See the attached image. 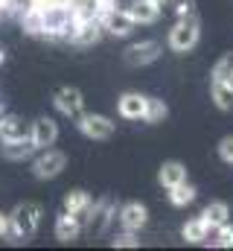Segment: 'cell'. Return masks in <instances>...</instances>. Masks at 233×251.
<instances>
[{"mask_svg":"<svg viewBox=\"0 0 233 251\" xmlns=\"http://www.w3.org/2000/svg\"><path fill=\"white\" fill-rule=\"evenodd\" d=\"M198 41H201V21H198V15L195 12L192 15H178V21L172 24L169 35H166L169 50L178 53V56H184V53L195 50Z\"/></svg>","mask_w":233,"mask_h":251,"instance_id":"1","label":"cell"},{"mask_svg":"<svg viewBox=\"0 0 233 251\" xmlns=\"http://www.w3.org/2000/svg\"><path fill=\"white\" fill-rule=\"evenodd\" d=\"M41 216H44V207L38 201H21V204H15V210L9 213V234L18 237V240L35 237V231L41 225Z\"/></svg>","mask_w":233,"mask_h":251,"instance_id":"2","label":"cell"},{"mask_svg":"<svg viewBox=\"0 0 233 251\" xmlns=\"http://www.w3.org/2000/svg\"><path fill=\"white\" fill-rule=\"evenodd\" d=\"M64 170H67V155H64L61 149H53V146L41 149V155L32 161V176H35L38 181H53V178H58Z\"/></svg>","mask_w":233,"mask_h":251,"instance_id":"3","label":"cell"},{"mask_svg":"<svg viewBox=\"0 0 233 251\" xmlns=\"http://www.w3.org/2000/svg\"><path fill=\"white\" fill-rule=\"evenodd\" d=\"M76 128L88 137V140H111L116 131V123L105 114H93V111H82L76 117Z\"/></svg>","mask_w":233,"mask_h":251,"instance_id":"4","label":"cell"},{"mask_svg":"<svg viewBox=\"0 0 233 251\" xmlns=\"http://www.w3.org/2000/svg\"><path fill=\"white\" fill-rule=\"evenodd\" d=\"M161 53H163L161 41L146 38V41H134L131 47H125L122 62L128 64V67H149V64H155L158 59H161Z\"/></svg>","mask_w":233,"mask_h":251,"instance_id":"5","label":"cell"},{"mask_svg":"<svg viewBox=\"0 0 233 251\" xmlns=\"http://www.w3.org/2000/svg\"><path fill=\"white\" fill-rule=\"evenodd\" d=\"M38 18H41V32H70V26L76 21L73 9H67V6H41Z\"/></svg>","mask_w":233,"mask_h":251,"instance_id":"6","label":"cell"},{"mask_svg":"<svg viewBox=\"0 0 233 251\" xmlns=\"http://www.w3.org/2000/svg\"><path fill=\"white\" fill-rule=\"evenodd\" d=\"M70 44L76 47H91V44H99L102 38V21H93V18H82V21H73L70 32H67Z\"/></svg>","mask_w":233,"mask_h":251,"instance_id":"7","label":"cell"},{"mask_svg":"<svg viewBox=\"0 0 233 251\" xmlns=\"http://www.w3.org/2000/svg\"><path fill=\"white\" fill-rule=\"evenodd\" d=\"M53 105H56L64 117H79L85 111V94L79 88L64 85V88H58L56 94H53Z\"/></svg>","mask_w":233,"mask_h":251,"instance_id":"8","label":"cell"},{"mask_svg":"<svg viewBox=\"0 0 233 251\" xmlns=\"http://www.w3.org/2000/svg\"><path fill=\"white\" fill-rule=\"evenodd\" d=\"M146 102H149L146 94H140V91H125V94H119V100H116V114H119L122 120H143Z\"/></svg>","mask_w":233,"mask_h":251,"instance_id":"9","label":"cell"},{"mask_svg":"<svg viewBox=\"0 0 233 251\" xmlns=\"http://www.w3.org/2000/svg\"><path fill=\"white\" fill-rule=\"evenodd\" d=\"M111 216H116V207H114V201L105 196L102 201H93L91 207H88V231L91 234H102L105 228H108V222H111Z\"/></svg>","mask_w":233,"mask_h":251,"instance_id":"10","label":"cell"},{"mask_svg":"<svg viewBox=\"0 0 233 251\" xmlns=\"http://www.w3.org/2000/svg\"><path fill=\"white\" fill-rule=\"evenodd\" d=\"M116 219H119V225H122L125 231H137V234H140V231L146 228V222H149V207L140 204V201H125V204L119 207Z\"/></svg>","mask_w":233,"mask_h":251,"instance_id":"11","label":"cell"},{"mask_svg":"<svg viewBox=\"0 0 233 251\" xmlns=\"http://www.w3.org/2000/svg\"><path fill=\"white\" fill-rule=\"evenodd\" d=\"M29 140L35 143V149L41 152V149H47V146H53L58 140V123L53 117H38L35 123L29 126Z\"/></svg>","mask_w":233,"mask_h":251,"instance_id":"12","label":"cell"},{"mask_svg":"<svg viewBox=\"0 0 233 251\" xmlns=\"http://www.w3.org/2000/svg\"><path fill=\"white\" fill-rule=\"evenodd\" d=\"M128 18L140 26H149V24H158L161 18V3L158 0H134L131 6H125Z\"/></svg>","mask_w":233,"mask_h":251,"instance_id":"13","label":"cell"},{"mask_svg":"<svg viewBox=\"0 0 233 251\" xmlns=\"http://www.w3.org/2000/svg\"><path fill=\"white\" fill-rule=\"evenodd\" d=\"M82 216H76V213H67V210H61L56 219V240L58 243H76L79 240V234H82Z\"/></svg>","mask_w":233,"mask_h":251,"instance_id":"14","label":"cell"},{"mask_svg":"<svg viewBox=\"0 0 233 251\" xmlns=\"http://www.w3.org/2000/svg\"><path fill=\"white\" fill-rule=\"evenodd\" d=\"M134 26H137V24L128 18V12H125V9H119V12H116V9H108V12H105V18H102V29H108V32L116 35V38L131 35V32H134Z\"/></svg>","mask_w":233,"mask_h":251,"instance_id":"15","label":"cell"},{"mask_svg":"<svg viewBox=\"0 0 233 251\" xmlns=\"http://www.w3.org/2000/svg\"><path fill=\"white\" fill-rule=\"evenodd\" d=\"M35 152H38V149H35V143H32L29 137H21V140H3V146H0V155H3L6 161H29Z\"/></svg>","mask_w":233,"mask_h":251,"instance_id":"16","label":"cell"},{"mask_svg":"<svg viewBox=\"0 0 233 251\" xmlns=\"http://www.w3.org/2000/svg\"><path fill=\"white\" fill-rule=\"evenodd\" d=\"M201 222H204L210 231H216V228H222L225 222H231V207H228V201H210V204L201 210Z\"/></svg>","mask_w":233,"mask_h":251,"instance_id":"17","label":"cell"},{"mask_svg":"<svg viewBox=\"0 0 233 251\" xmlns=\"http://www.w3.org/2000/svg\"><path fill=\"white\" fill-rule=\"evenodd\" d=\"M181 181H186V167L181 161H163L161 170H158V184L169 190L175 184H181Z\"/></svg>","mask_w":233,"mask_h":251,"instance_id":"18","label":"cell"},{"mask_svg":"<svg viewBox=\"0 0 233 251\" xmlns=\"http://www.w3.org/2000/svg\"><path fill=\"white\" fill-rule=\"evenodd\" d=\"M21 137H29V126L23 123V117L18 114L0 117V140H21Z\"/></svg>","mask_w":233,"mask_h":251,"instance_id":"19","label":"cell"},{"mask_svg":"<svg viewBox=\"0 0 233 251\" xmlns=\"http://www.w3.org/2000/svg\"><path fill=\"white\" fill-rule=\"evenodd\" d=\"M210 97H213L216 108H222V111H233V82L210 79Z\"/></svg>","mask_w":233,"mask_h":251,"instance_id":"20","label":"cell"},{"mask_svg":"<svg viewBox=\"0 0 233 251\" xmlns=\"http://www.w3.org/2000/svg\"><path fill=\"white\" fill-rule=\"evenodd\" d=\"M213 231L201 222V216H195V219H186L184 222V228H181V237L189 243V246H198V243H207V237H210Z\"/></svg>","mask_w":233,"mask_h":251,"instance_id":"21","label":"cell"},{"mask_svg":"<svg viewBox=\"0 0 233 251\" xmlns=\"http://www.w3.org/2000/svg\"><path fill=\"white\" fill-rule=\"evenodd\" d=\"M64 210L67 213H76V216H85L88 213V207L93 204V199H91V193H85V190H70L67 196H64Z\"/></svg>","mask_w":233,"mask_h":251,"instance_id":"22","label":"cell"},{"mask_svg":"<svg viewBox=\"0 0 233 251\" xmlns=\"http://www.w3.org/2000/svg\"><path fill=\"white\" fill-rule=\"evenodd\" d=\"M169 204L172 207H186V204H192L195 201V196H198V190L192 187L189 181H181V184H175V187H169Z\"/></svg>","mask_w":233,"mask_h":251,"instance_id":"23","label":"cell"},{"mask_svg":"<svg viewBox=\"0 0 233 251\" xmlns=\"http://www.w3.org/2000/svg\"><path fill=\"white\" fill-rule=\"evenodd\" d=\"M169 117V105L163 102V100H158V97H149V102H146V114H143V120L149 126H158L163 123Z\"/></svg>","mask_w":233,"mask_h":251,"instance_id":"24","label":"cell"},{"mask_svg":"<svg viewBox=\"0 0 233 251\" xmlns=\"http://www.w3.org/2000/svg\"><path fill=\"white\" fill-rule=\"evenodd\" d=\"M210 79H222V82H233V50L225 53L219 62L213 64V76Z\"/></svg>","mask_w":233,"mask_h":251,"instance_id":"25","label":"cell"},{"mask_svg":"<svg viewBox=\"0 0 233 251\" xmlns=\"http://www.w3.org/2000/svg\"><path fill=\"white\" fill-rule=\"evenodd\" d=\"M213 234H216V240H207V243H213L216 249H233V225L231 222H225V225L216 228Z\"/></svg>","mask_w":233,"mask_h":251,"instance_id":"26","label":"cell"},{"mask_svg":"<svg viewBox=\"0 0 233 251\" xmlns=\"http://www.w3.org/2000/svg\"><path fill=\"white\" fill-rule=\"evenodd\" d=\"M111 246L114 249H137L140 246V237H137V231H125L122 228V234H114Z\"/></svg>","mask_w":233,"mask_h":251,"instance_id":"27","label":"cell"},{"mask_svg":"<svg viewBox=\"0 0 233 251\" xmlns=\"http://www.w3.org/2000/svg\"><path fill=\"white\" fill-rule=\"evenodd\" d=\"M216 152H219V158H222L225 164H233V134H225V137L219 140Z\"/></svg>","mask_w":233,"mask_h":251,"instance_id":"28","label":"cell"},{"mask_svg":"<svg viewBox=\"0 0 233 251\" xmlns=\"http://www.w3.org/2000/svg\"><path fill=\"white\" fill-rule=\"evenodd\" d=\"M195 12V0H178V15H192Z\"/></svg>","mask_w":233,"mask_h":251,"instance_id":"29","label":"cell"},{"mask_svg":"<svg viewBox=\"0 0 233 251\" xmlns=\"http://www.w3.org/2000/svg\"><path fill=\"white\" fill-rule=\"evenodd\" d=\"M6 234H9V216H6V213H0V240H3Z\"/></svg>","mask_w":233,"mask_h":251,"instance_id":"30","label":"cell"},{"mask_svg":"<svg viewBox=\"0 0 233 251\" xmlns=\"http://www.w3.org/2000/svg\"><path fill=\"white\" fill-rule=\"evenodd\" d=\"M158 3H161V9H163V6H169V0H158Z\"/></svg>","mask_w":233,"mask_h":251,"instance_id":"31","label":"cell"},{"mask_svg":"<svg viewBox=\"0 0 233 251\" xmlns=\"http://www.w3.org/2000/svg\"><path fill=\"white\" fill-rule=\"evenodd\" d=\"M0 64H3V50H0Z\"/></svg>","mask_w":233,"mask_h":251,"instance_id":"32","label":"cell"}]
</instances>
